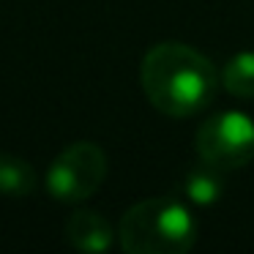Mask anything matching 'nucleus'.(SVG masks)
<instances>
[{"label":"nucleus","instance_id":"1","mask_svg":"<svg viewBox=\"0 0 254 254\" xmlns=\"http://www.w3.org/2000/svg\"><path fill=\"white\" fill-rule=\"evenodd\" d=\"M139 82L159 112L170 118H189L213 101L219 77L202 52L189 44L164 41L145 52Z\"/></svg>","mask_w":254,"mask_h":254},{"label":"nucleus","instance_id":"2","mask_svg":"<svg viewBox=\"0 0 254 254\" xmlns=\"http://www.w3.org/2000/svg\"><path fill=\"white\" fill-rule=\"evenodd\" d=\"M118 241L128 254H183L197 241V221L175 199H145L123 213Z\"/></svg>","mask_w":254,"mask_h":254},{"label":"nucleus","instance_id":"3","mask_svg":"<svg viewBox=\"0 0 254 254\" xmlns=\"http://www.w3.org/2000/svg\"><path fill=\"white\" fill-rule=\"evenodd\" d=\"M107 178V153L96 142H74L58 153L47 172V189L61 202L93 197Z\"/></svg>","mask_w":254,"mask_h":254},{"label":"nucleus","instance_id":"4","mask_svg":"<svg viewBox=\"0 0 254 254\" xmlns=\"http://www.w3.org/2000/svg\"><path fill=\"white\" fill-rule=\"evenodd\" d=\"M199 161L216 170H238L254 159V121L246 112L227 110L208 118L197 131Z\"/></svg>","mask_w":254,"mask_h":254},{"label":"nucleus","instance_id":"5","mask_svg":"<svg viewBox=\"0 0 254 254\" xmlns=\"http://www.w3.org/2000/svg\"><path fill=\"white\" fill-rule=\"evenodd\" d=\"M66 241L79 252H107L115 241L110 221L93 210H74L66 221Z\"/></svg>","mask_w":254,"mask_h":254},{"label":"nucleus","instance_id":"6","mask_svg":"<svg viewBox=\"0 0 254 254\" xmlns=\"http://www.w3.org/2000/svg\"><path fill=\"white\" fill-rule=\"evenodd\" d=\"M183 191L191 199L194 205H213L216 199L224 191V181H221V170L199 161L197 167L186 172V181H183Z\"/></svg>","mask_w":254,"mask_h":254},{"label":"nucleus","instance_id":"7","mask_svg":"<svg viewBox=\"0 0 254 254\" xmlns=\"http://www.w3.org/2000/svg\"><path fill=\"white\" fill-rule=\"evenodd\" d=\"M36 189V170L25 159L0 153V194L6 197H28Z\"/></svg>","mask_w":254,"mask_h":254},{"label":"nucleus","instance_id":"8","mask_svg":"<svg viewBox=\"0 0 254 254\" xmlns=\"http://www.w3.org/2000/svg\"><path fill=\"white\" fill-rule=\"evenodd\" d=\"M221 85L238 99H254V52H238L221 71Z\"/></svg>","mask_w":254,"mask_h":254}]
</instances>
